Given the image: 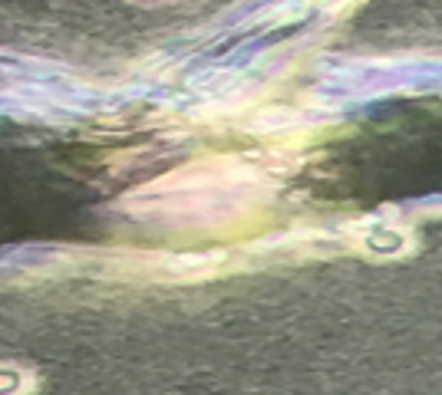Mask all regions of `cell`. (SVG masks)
Returning <instances> with one entry per match:
<instances>
[{
	"label": "cell",
	"instance_id": "6da1fadb",
	"mask_svg": "<svg viewBox=\"0 0 442 395\" xmlns=\"http://www.w3.org/2000/svg\"><path fill=\"white\" fill-rule=\"evenodd\" d=\"M23 389V375L17 369H0V395H17Z\"/></svg>",
	"mask_w": 442,
	"mask_h": 395
}]
</instances>
